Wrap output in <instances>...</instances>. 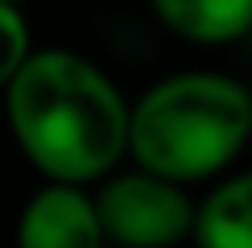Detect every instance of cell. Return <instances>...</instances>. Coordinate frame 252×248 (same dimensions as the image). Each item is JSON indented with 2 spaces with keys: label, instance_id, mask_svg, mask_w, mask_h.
I'll return each mask as SVG.
<instances>
[{
  "label": "cell",
  "instance_id": "6da1fadb",
  "mask_svg": "<svg viewBox=\"0 0 252 248\" xmlns=\"http://www.w3.org/2000/svg\"><path fill=\"white\" fill-rule=\"evenodd\" d=\"M0 99L21 157L41 178L95 186L128 157L132 103L120 83L79 50H29Z\"/></svg>",
  "mask_w": 252,
  "mask_h": 248
},
{
  "label": "cell",
  "instance_id": "7a4b0ae2",
  "mask_svg": "<svg viewBox=\"0 0 252 248\" xmlns=\"http://www.w3.org/2000/svg\"><path fill=\"white\" fill-rule=\"evenodd\" d=\"M248 145V83L219 70L165 75L128 108V161L186 186L227 174Z\"/></svg>",
  "mask_w": 252,
  "mask_h": 248
},
{
  "label": "cell",
  "instance_id": "3957f363",
  "mask_svg": "<svg viewBox=\"0 0 252 248\" xmlns=\"http://www.w3.org/2000/svg\"><path fill=\"white\" fill-rule=\"evenodd\" d=\"M95 207L112 248H178L194 236L198 199H190L186 182L132 161L95 182Z\"/></svg>",
  "mask_w": 252,
  "mask_h": 248
},
{
  "label": "cell",
  "instance_id": "277c9868",
  "mask_svg": "<svg viewBox=\"0 0 252 248\" xmlns=\"http://www.w3.org/2000/svg\"><path fill=\"white\" fill-rule=\"evenodd\" d=\"M17 248H108L95 190L83 182L41 178L17 215Z\"/></svg>",
  "mask_w": 252,
  "mask_h": 248
},
{
  "label": "cell",
  "instance_id": "5b68a950",
  "mask_svg": "<svg viewBox=\"0 0 252 248\" xmlns=\"http://www.w3.org/2000/svg\"><path fill=\"white\" fill-rule=\"evenodd\" d=\"M153 17L190 46H232L252 33V0H149Z\"/></svg>",
  "mask_w": 252,
  "mask_h": 248
},
{
  "label": "cell",
  "instance_id": "8992f818",
  "mask_svg": "<svg viewBox=\"0 0 252 248\" xmlns=\"http://www.w3.org/2000/svg\"><path fill=\"white\" fill-rule=\"evenodd\" d=\"M194 248H252V170L219 174V182L198 199Z\"/></svg>",
  "mask_w": 252,
  "mask_h": 248
},
{
  "label": "cell",
  "instance_id": "52a82bcc",
  "mask_svg": "<svg viewBox=\"0 0 252 248\" xmlns=\"http://www.w3.org/2000/svg\"><path fill=\"white\" fill-rule=\"evenodd\" d=\"M29 50H33V37H29L25 8L0 0V95H4V87L21 70V62L29 58Z\"/></svg>",
  "mask_w": 252,
  "mask_h": 248
},
{
  "label": "cell",
  "instance_id": "ba28073f",
  "mask_svg": "<svg viewBox=\"0 0 252 248\" xmlns=\"http://www.w3.org/2000/svg\"><path fill=\"white\" fill-rule=\"evenodd\" d=\"M248 124H252V87H248Z\"/></svg>",
  "mask_w": 252,
  "mask_h": 248
},
{
  "label": "cell",
  "instance_id": "9c48e42d",
  "mask_svg": "<svg viewBox=\"0 0 252 248\" xmlns=\"http://www.w3.org/2000/svg\"><path fill=\"white\" fill-rule=\"evenodd\" d=\"M8 4H25V0H8Z\"/></svg>",
  "mask_w": 252,
  "mask_h": 248
}]
</instances>
